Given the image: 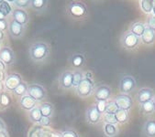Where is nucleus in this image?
<instances>
[{"instance_id": "f257e3e1", "label": "nucleus", "mask_w": 155, "mask_h": 137, "mask_svg": "<svg viewBox=\"0 0 155 137\" xmlns=\"http://www.w3.org/2000/svg\"><path fill=\"white\" fill-rule=\"evenodd\" d=\"M50 52L51 49L49 45L43 41H38L32 43L28 49V54L31 60L38 63L45 61L48 59Z\"/></svg>"}, {"instance_id": "f03ea898", "label": "nucleus", "mask_w": 155, "mask_h": 137, "mask_svg": "<svg viewBox=\"0 0 155 137\" xmlns=\"http://www.w3.org/2000/svg\"><path fill=\"white\" fill-rule=\"evenodd\" d=\"M67 13L74 18H83L87 16V7L82 2H71L67 7Z\"/></svg>"}, {"instance_id": "7ed1b4c3", "label": "nucleus", "mask_w": 155, "mask_h": 137, "mask_svg": "<svg viewBox=\"0 0 155 137\" xmlns=\"http://www.w3.org/2000/svg\"><path fill=\"white\" fill-rule=\"evenodd\" d=\"M93 91H94V84H93L92 80L84 78L82 82L75 88L76 94L81 98H85L90 96Z\"/></svg>"}, {"instance_id": "20e7f679", "label": "nucleus", "mask_w": 155, "mask_h": 137, "mask_svg": "<svg viewBox=\"0 0 155 137\" xmlns=\"http://www.w3.org/2000/svg\"><path fill=\"white\" fill-rule=\"evenodd\" d=\"M28 95L33 98L36 101H41L46 98V90L44 89L43 86L38 84V83H33L28 85Z\"/></svg>"}, {"instance_id": "39448f33", "label": "nucleus", "mask_w": 155, "mask_h": 137, "mask_svg": "<svg viewBox=\"0 0 155 137\" xmlns=\"http://www.w3.org/2000/svg\"><path fill=\"white\" fill-rule=\"evenodd\" d=\"M136 87V81L130 75L123 76L119 82V90L122 94H128L131 92Z\"/></svg>"}, {"instance_id": "423d86ee", "label": "nucleus", "mask_w": 155, "mask_h": 137, "mask_svg": "<svg viewBox=\"0 0 155 137\" xmlns=\"http://www.w3.org/2000/svg\"><path fill=\"white\" fill-rule=\"evenodd\" d=\"M115 102L118 109L124 110V111H129L133 104V101L130 96L128 94H119L115 98Z\"/></svg>"}, {"instance_id": "0eeeda50", "label": "nucleus", "mask_w": 155, "mask_h": 137, "mask_svg": "<svg viewBox=\"0 0 155 137\" xmlns=\"http://www.w3.org/2000/svg\"><path fill=\"white\" fill-rule=\"evenodd\" d=\"M121 43H122V46L124 48L131 49L136 48L139 45V43H140V38L137 37V36H135L134 34H132L130 31V32H127L125 35L122 37Z\"/></svg>"}, {"instance_id": "6e6552de", "label": "nucleus", "mask_w": 155, "mask_h": 137, "mask_svg": "<svg viewBox=\"0 0 155 137\" xmlns=\"http://www.w3.org/2000/svg\"><path fill=\"white\" fill-rule=\"evenodd\" d=\"M93 94H94V97L97 101H107V100L111 95V90L107 85H99L94 90Z\"/></svg>"}, {"instance_id": "1a4fd4ad", "label": "nucleus", "mask_w": 155, "mask_h": 137, "mask_svg": "<svg viewBox=\"0 0 155 137\" xmlns=\"http://www.w3.org/2000/svg\"><path fill=\"white\" fill-rule=\"evenodd\" d=\"M8 32L13 39H20L25 33V27L12 19L8 24Z\"/></svg>"}, {"instance_id": "9d476101", "label": "nucleus", "mask_w": 155, "mask_h": 137, "mask_svg": "<svg viewBox=\"0 0 155 137\" xmlns=\"http://www.w3.org/2000/svg\"><path fill=\"white\" fill-rule=\"evenodd\" d=\"M102 117V114L97 111L96 105H92L90 106L85 113V118L87 123L91 124H97L100 122Z\"/></svg>"}, {"instance_id": "9b49d317", "label": "nucleus", "mask_w": 155, "mask_h": 137, "mask_svg": "<svg viewBox=\"0 0 155 137\" xmlns=\"http://www.w3.org/2000/svg\"><path fill=\"white\" fill-rule=\"evenodd\" d=\"M22 82L21 76L18 73H12L7 76L5 80V87L7 90L14 91L15 89Z\"/></svg>"}, {"instance_id": "f8f14e48", "label": "nucleus", "mask_w": 155, "mask_h": 137, "mask_svg": "<svg viewBox=\"0 0 155 137\" xmlns=\"http://www.w3.org/2000/svg\"><path fill=\"white\" fill-rule=\"evenodd\" d=\"M0 59L6 65H12L16 60V57L9 47H4L0 49Z\"/></svg>"}, {"instance_id": "ddd939ff", "label": "nucleus", "mask_w": 155, "mask_h": 137, "mask_svg": "<svg viewBox=\"0 0 155 137\" xmlns=\"http://www.w3.org/2000/svg\"><path fill=\"white\" fill-rule=\"evenodd\" d=\"M59 84L64 90L71 89L73 87V72L69 71L61 72L59 77Z\"/></svg>"}, {"instance_id": "4468645a", "label": "nucleus", "mask_w": 155, "mask_h": 137, "mask_svg": "<svg viewBox=\"0 0 155 137\" xmlns=\"http://www.w3.org/2000/svg\"><path fill=\"white\" fill-rule=\"evenodd\" d=\"M12 17H13V20H15L16 22H18V24H20V25H22L24 27L29 21L28 15L27 11L24 10V9H19V8L13 9Z\"/></svg>"}, {"instance_id": "2eb2a0df", "label": "nucleus", "mask_w": 155, "mask_h": 137, "mask_svg": "<svg viewBox=\"0 0 155 137\" xmlns=\"http://www.w3.org/2000/svg\"><path fill=\"white\" fill-rule=\"evenodd\" d=\"M153 97H154L153 91L151 89H149V88L140 89L137 94V100L139 101V104H145V102L152 100Z\"/></svg>"}, {"instance_id": "dca6fc26", "label": "nucleus", "mask_w": 155, "mask_h": 137, "mask_svg": "<svg viewBox=\"0 0 155 137\" xmlns=\"http://www.w3.org/2000/svg\"><path fill=\"white\" fill-rule=\"evenodd\" d=\"M37 102L33 98H31L30 96H28V94L21 97L20 98V100H19V104H20V107L25 110V111H28V112H30L31 110H33L34 108H36V104Z\"/></svg>"}, {"instance_id": "f3484780", "label": "nucleus", "mask_w": 155, "mask_h": 137, "mask_svg": "<svg viewBox=\"0 0 155 137\" xmlns=\"http://www.w3.org/2000/svg\"><path fill=\"white\" fill-rule=\"evenodd\" d=\"M141 40H142L143 43H145L147 45L152 44L155 40V31H153L152 29L146 27L142 36H141Z\"/></svg>"}, {"instance_id": "a211bd4d", "label": "nucleus", "mask_w": 155, "mask_h": 137, "mask_svg": "<svg viewBox=\"0 0 155 137\" xmlns=\"http://www.w3.org/2000/svg\"><path fill=\"white\" fill-rule=\"evenodd\" d=\"M40 110L41 112L42 117L51 118V116L54 113V108L50 102H43V104H41L40 106Z\"/></svg>"}, {"instance_id": "6ab92c4d", "label": "nucleus", "mask_w": 155, "mask_h": 137, "mask_svg": "<svg viewBox=\"0 0 155 137\" xmlns=\"http://www.w3.org/2000/svg\"><path fill=\"white\" fill-rule=\"evenodd\" d=\"M30 7L37 12H42L47 8L48 1L47 0H31L30 1Z\"/></svg>"}, {"instance_id": "aec40b11", "label": "nucleus", "mask_w": 155, "mask_h": 137, "mask_svg": "<svg viewBox=\"0 0 155 137\" xmlns=\"http://www.w3.org/2000/svg\"><path fill=\"white\" fill-rule=\"evenodd\" d=\"M143 132L147 137H155V120H149L143 127Z\"/></svg>"}, {"instance_id": "412c9836", "label": "nucleus", "mask_w": 155, "mask_h": 137, "mask_svg": "<svg viewBox=\"0 0 155 137\" xmlns=\"http://www.w3.org/2000/svg\"><path fill=\"white\" fill-rule=\"evenodd\" d=\"M28 118L32 123L36 124H40L41 119H42V114L40 110V107H36L33 110H31L28 113Z\"/></svg>"}, {"instance_id": "4be33fe9", "label": "nucleus", "mask_w": 155, "mask_h": 137, "mask_svg": "<svg viewBox=\"0 0 155 137\" xmlns=\"http://www.w3.org/2000/svg\"><path fill=\"white\" fill-rule=\"evenodd\" d=\"M145 28H146V27H145V25H144L143 23L136 22V23H134V24L131 26V27H130V32H131L132 34H134L135 36H137V37L140 38V37L142 36V34H143Z\"/></svg>"}, {"instance_id": "5701e85b", "label": "nucleus", "mask_w": 155, "mask_h": 137, "mask_svg": "<svg viewBox=\"0 0 155 137\" xmlns=\"http://www.w3.org/2000/svg\"><path fill=\"white\" fill-rule=\"evenodd\" d=\"M84 63V57L81 53H74L71 58V64L74 68H80Z\"/></svg>"}, {"instance_id": "b1692460", "label": "nucleus", "mask_w": 155, "mask_h": 137, "mask_svg": "<svg viewBox=\"0 0 155 137\" xmlns=\"http://www.w3.org/2000/svg\"><path fill=\"white\" fill-rule=\"evenodd\" d=\"M12 12H13L12 7L8 3V1L1 0V1H0V13L4 15L5 17H8V15L12 14Z\"/></svg>"}, {"instance_id": "393cba45", "label": "nucleus", "mask_w": 155, "mask_h": 137, "mask_svg": "<svg viewBox=\"0 0 155 137\" xmlns=\"http://www.w3.org/2000/svg\"><path fill=\"white\" fill-rule=\"evenodd\" d=\"M104 132L107 137H114L118 133L117 127L115 124L105 123L104 125Z\"/></svg>"}, {"instance_id": "a878e982", "label": "nucleus", "mask_w": 155, "mask_h": 137, "mask_svg": "<svg viewBox=\"0 0 155 137\" xmlns=\"http://www.w3.org/2000/svg\"><path fill=\"white\" fill-rule=\"evenodd\" d=\"M28 137H45V133H44V130L42 126L38 124L34 126L33 128H31L28 132Z\"/></svg>"}, {"instance_id": "bb28decb", "label": "nucleus", "mask_w": 155, "mask_h": 137, "mask_svg": "<svg viewBox=\"0 0 155 137\" xmlns=\"http://www.w3.org/2000/svg\"><path fill=\"white\" fill-rule=\"evenodd\" d=\"M28 84H27L26 82L22 81V82L15 89V91H13V93H14L16 96H18V97L21 98V97H23V96H25V95L28 94Z\"/></svg>"}, {"instance_id": "cd10ccee", "label": "nucleus", "mask_w": 155, "mask_h": 137, "mask_svg": "<svg viewBox=\"0 0 155 137\" xmlns=\"http://www.w3.org/2000/svg\"><path fill=\"white\" fill-rule=\"evenodd\" d=\"M115 116H116L117 122L119 123H127L128 120H129V113H128V111H124V110L118 109L117 112L115 113Z\"/></svg>"}, {"instance_id": "c85d7f7f", "label": "nucleus", "mask_w": 155, "mask_h": 137, "mask_svg": "<svg viewBox=\"0 0 155 137\" xmlns=\"http://www.w3.org/2000/svg\"><path fill=\"white\" fill-rule=\"evenodd\" d=\"M140 110L144 114H151L155 111V106L153 104L152 100L145 102L143 104H140Z\"/></svg>"}, {"instance_id": "c756f323", "label": "nucleus", "mask_w": 155, "mask_h": 137, "mask_svg": "<svg viewBox=\"0 0 155 137\" xmlns=\"http://www.w3.org/2000/svg\"><path fill=\"white\" fill-rule=\"evenodd\" d=\"M84 79V76L81 71H75L74 72H73V87L76 88Z\"/></svg>"}, {"instance_id": "7c9ffc66", "label": "nucleus", "mask_w": 155, "mask_h": 137, "mask_svg": "<svg viewBox=\"0 0 155 137\" xmlns=\"http://www.w3.org/2000/svg\"><path fill=\"white\" fill-rule=\"evenodd\" d=\"M154 1L152 0H142L140 1V7L145 13H150L153 9Z\"/></svg>"}, {"instance_id": "2f4dec72", "label": "nucleus", "mask_w": 155, "mask_h": 137, "mask_svg": "<svg viewBox=\"0 0 155 137\" xmlns=\"http://www.w3.org/2000/svg\"><path fill=\"white\" fill-rule=\"evenodd\" d=\"M11 2L16 7V8H19V9H24L30 6L29 0H15V1H11Z\"/></svg>"}, {"instance_id": "473e14b6", "label": "nucleus", "mask_w": 155, "mask_h": 137, "mask_svg": "<svg viewBox=\"0 0 155 137\" xmlns=\"http://www.w3.org/2000/svg\"><path fill=\"white\" fill-rule=\"evenodd\" d=\"M118 110V107L117 106L115 101H108L107 104V109H106V113H108V114H115Z\"/></svg>"}, {"instance_id": "72a5a7b5", "label": "nucleus", "mask_w": 155, "mask_h": 137, "mask_svg": "<svg viewBox=\"0 0 155 137\" xmlns=\"http://www.w3.org/2000/svg\"><path fill=\"white\" fill-rule=\"evenodd\" d=\"M103 119H104V121H105V123H109V124H115V125L117 123L115 114L104 113V115H103Z\"/></svg>"}, {"instance_id": "f704fd0d", "label": "nucleus", "mask_w": 155, "mask_h": 137, "mask_svg": "<svg viewBox=\"0 0 155 137\" xmlns=\"http://www.w3.org/2000/svg\"><path fill=\"white\" fill-rule=\"evenodd\" d=\"M107 101H104V100H101V101H97V104H96V107L97 109V111L102 114V113H106V109H107Z\"/></svg>"}, {"instance_id": "c9c22d12", "label": "nucleus", "mask_w": 155, "mask_h": 137, "mask_svg": "<svg viewBox=\"0 0 155 137\" xmlns=\"http://www.w3.org/2000/svg\"><path fill=\"white\" fill-rule=\"evenodd\" d=\"M61 137H79V136L77 135V133L74 131L66 130L61 133Z\"/></svg>"}, {"instance_id": "e433bc0d", "label": "nucleus", "mask_w": 155, "mask_h": 137, "mask_svg": "<svg viewBox=\"0 0 155 137\" xmlns=\"http://www.w3.org/2000/svg\"><path fill=\"white\" fill-rule=\"evenodd\" d=\"M147 24H148V27L152 29L153 31H155V16H150L149 17L148 20H147Z\"/></svg>"}, {"instance_id": "4c0bfd02", "label": "nucleus", "mask_w": 155, "mask_h": 137, "mask_svg": "<svg viewBox=\"0 0 155 137\" xmlns=\"http://www.w3.org/2000/svg\"><path fill=\"white\" fill-rule=\"evenodd\" d=\"M0 101H1V104L3 105H8L9 102H10V99L8 98V94L2 93L1 94V97H0Z\"/></svg>"}, {"instance_id": "58836bf2", "label": "nucleus", "mask_w": 155, "mask_h": 137, "mask_svg": "<svg viewBox=\"0 0 155 137\" xmlns=\"http://www.w3.org/2000/svg\"><path fill=\"white\" fill-rule=\"evenodd\" d=\"M51 121V118H48V117H42L41 123H40V125L41 126H50Z\"/></svg>"}, {"instance_id": "ea45409f", "label": "nucleus", "mask_w": 155, "mask_h": 137, "mask_svg": "<svg viewBox=\"0 0 155 137\" xmlns=\"http://www.w3.org/2000/svg\"><path fill=\"white\" fill-rule=\"evenodd\" d=\"M0 29H1L2 31H5V30L8 29V24L6 19L0 20Z\"/></svg>"}, {"instance_id": "a19ab883", "label": "nucleus", "mask_w": 155, "mask_h": 137, "mask_svg": "<svg viewBox=\"0 0 155 137\" xmlns=\"http://www.w3.org/2000/svg\"><path fill=\"white\" fill-rule=\"evenodd\" d=\"M0 132H7V127L2 119H0Z\"/></svg>"}, {"instance_id": "79ce46f5", "label": "nucleus", "mask_w": 155, "mask_h": 137, "mask_svg": "<svg viewBox=\"0 0 155 137\" xmlns=\"http://www.w3.org/2000/svg\"><path fill=\"white\" fill-rule=\"evenodd\" d=\"M5 38V34H4V31H2L0 29V41H2Z\"/></svg>"}, {"instance_id": "37998d69", "label": "nucleus", "mask_w": 155, "mask_h": 137, "mask_svg": "<svg viewBox=\"0 0 155 137\" xmlns=\"http://www.w3.org/2000/svg\"><path fill=\"white\" fill-rule=\"evenodd\" d=\"M0 137H8L7 132H0Z\"/></svg>"}, {"instance_id": "c03bdc74", "label": "nucleus", "mask_w": 155, "mask_h": 137, "mask_svg": "<svg viewBox=\"0 0 155 137\" xmlns=\"http://www.w3.org/2000/svg\"><path fill=\"white\" fill-rule=\"evenodd\" d=\"M4 19H6V17L0 13V20H4Z\"/></svg>"}, {"instance_id": "a18cd8bd", "label": "nucleus", "mask_w": 155, "mask_h": 137, "mask_svg": "<svg viewBox=\"0 0 155 137\" xmlns=\"http://www.w3.org/2000/svg\"><path fill=\"white\" fill-rule=\"evenodd\" d=\"M152 12H153V14H154V16H155V1H154V5H153V9H152Z\"/></svg>"}, {"instance_id": "49530a36", "label": "nucleus", "mask_w": 155, "mask_h": 137, "mask_svg": "<svg viewBox=\"0 0 155 137\" xmlns=\"http://www.w3.org/2000/svg\"><path fill=\"white\" fill-rule=\"evenodd\" d=\"M152 102H153V104H154V106H155V96H154L153 99H152Z\"/></svg>"}]
</instances>
